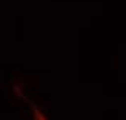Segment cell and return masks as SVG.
<instances>
[{
	"instance_id": "cell-1",
	"label": "cell",
	"mask_w": 126,
	"mask_h": 120,
	"mask_svg": "<svg viewBox=\"0 0 126 120\" xmlns=\"http://www.w3.org/2000/svg\"><path fill=\"white\" fill-rule=\"evenodd\" d=\"M27 101H29V105H30V108H32V113H34V120H49L47 119V115L44 113V112L40 110V107L35 103V101H32L30 98H27Z\"/></svg>"
}]
</instances>
